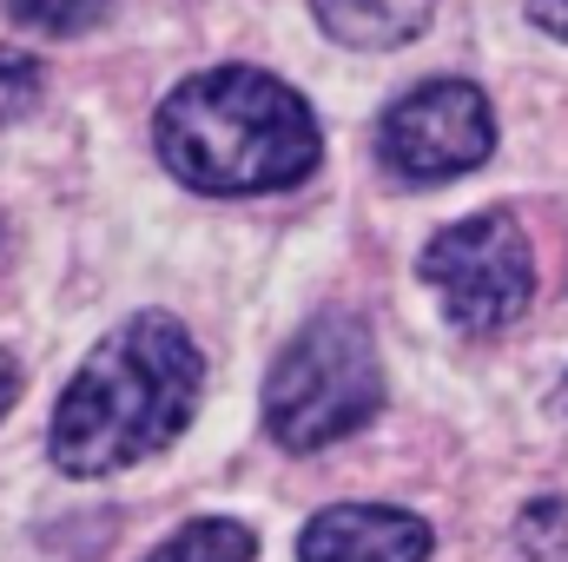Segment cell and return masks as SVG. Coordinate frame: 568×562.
Here are the masks:
<instances>
[{"mask_svg": "<svg viewBox=\"0 0 568 562\" xmlns=\"http://www.w3.org/2000/svg\"><path fill=\"white\" fill-rule=\"evenodd\" d=\"M199 391L205 358L192 331L165 311H140L120 331H106L60 391L47 430L53 463L67 476H113L126 463H145L165 443H179V430L199 411Z\"/></svg>", "mask_w": 568, "mask_h": 562, "instance_id": "1", "label": "cell"}, {"mask_svg": "<svg viewBox=\"0 0 568 562\" xmlns=\"http://www.w3.org/2000/svg\"><path fill=\"white\" fill-rule=\"evenodd\" d=\"M152 140L165 172L205 199L284 192L317 165L311 107L258 67H212L172 87L152 120Z\"/></svg>", "mask_w": 568, "mask_h": 562, "instance_id": "2", "label": "cell"}, {"mask_svg": "<svg viewBox=\"0 0 568 562\" xmlns=\"http://www.w3.org/2000/svg\"><path fill=\"white\" fill-rule=\"evenodd\" d=\"M384 411V364L377 338L351 311L311 318L278 351L265 378V430L284 450H324Z\"/></svg>", "mask_w": 568, "mask_h": 562, "instance_id": "3", "label": "cell"}, {"mask_svg": "<svg viewBox=\"0 0 568 562\" xmlns=\"http://www.w3.org/2000/svg\"><path fill=\"white\" fill-rule=\"evenodd\" d=\"M424 284L443 298V318L469 338H489L503 324L523 318L529 291H536V259L529 239L509 212H476L456 219L449 232H436L417 259Z\"/></svg>", "mask_w": 568, "mask_h": 562, "instance_id": "4", "label": "cell"}, {"mask_svg": "<svg viewBox=\"0 0 568 562\" xmlns=\"http://www.w3.org/2000/svg\"><path fill=\"white\" fill-rule=\"evenodd\" d=\"M377 140H384V165L417 185L463 179L496 152V113L476 80H424L384 113Z\"/></svg>", "mask_w": 568, "mask_h": 562, "instance_id": "5", "label": "cell"}, {"mask_svg": "<svg viewBox=\"0 0 568 562\" xmlns=\"http://www.w3.org/2000/svg\"><path fill=\"white\" fill-rule=\"evenodd\" d=\"M429 523L390 503H331L304 523L297 562H424Z\"/></svg>", "mask_w": 568, "mask_h": 562, "instance_id": "6", "label": "cell"}, {"mask_svg": "<svg viewBox=\"0 0 568 562\" xmlns=\"http://www.w3.org/2000/svg\"><path fill=\"white\" fill-rule=\"evenodd\" d=\"M311 13L331 40L377 53V47H410L429 27L436 0H311Z\"/></svg>", "mask_w": 568, "mask_h": 562, "instance_id": "7", "label": "cell"}, {"mask_svg": "<svg viewBox=\"0 0 568 562\" xmlns=\"http://www.w3.org/2000/svg\"><path fill=\"white\" fill-rule=\"evenodd\" d=\"M252 556H258V536H252L245 523H232V516H199V523H185L179 536H165L145 562H252Z\"/></svg>", "mask_w": 568, "mask_h": 562, "instance_id": "8", "label": "cell"}, {"mask_svg": "<svg viewBox=\"0 0 568 562\" xmlns=\"http://www.w3.org/2000/svg\"><path fill=\"white\" fill-rule=\"evenodd\" d=\"M113 0H7V13L27 27V33H47V40H67V33H87L106 20Z\"/></svg>", "mask_w": 568, "mask_h": 562, "instance_id": "9", "label": "cell"}, {"mask_svg": "<svg viewBox=\"0 0 568 562\" xmlns=\"http://www.w3.org/2000/svg\"><path fill=\"white\" fill-rule=\"evenodd\" d=\"M516 543L529 562H568V496H536L516 523Z\"/></svg>", "mask_w": 568, "mask_h": 562, "instance_id": "10", "label": "cell"}, {"mask_svg": "<svg viewBox=\"0 0 568 562\" xmlns=\"http://www.w3.org/2000/svg\"><path fill=\"white\" fill-rule=\"evenodd\" d=\"M33 107H40V67L27 53H0V127H13Z\"/></svg>", "mask_w": 568, "mask_h": 562, "instance_id": "11", "label": "cell"}, {"mask_svg": "<svg viewBox=\"0 0 568 562\" xmlns=\"http://www.w3.org/2000/svg\"><path fill=\"white\" fill-rule=\"evenodd\" d=\"M529 20H536L549 40H568V0H529Z\"/></svg>", "mask_w": 568, "mask_h": 562, "instance_id": "12", "label": "cell"}, {"mask_svg": "<svg viewBox=\"0 0 568 562\" xmlns=\"http://www.w3.org/2000/svg\"><path fill=\"white\" fill-rule=\"evenodd\" d=\"M13 398H20V364L0 351V418H7V404H13Z\"/></svg>", "mask_w": 568, "mask_h": 562, "instance_id": "13", "label": "cell"}, {"mask_svg": "<svg viewBox=\"0 0 568 562\" xmlns=\"http://www.w3.org/2000/svg\"><path fill=\"white\" fill-rule=\"evenodd\" d=\"M549 411H562V418H568V378L556 384V398H549Z\"/></svg>", "mask_w": 568, "mask_h": 562, "instance_id": "14", "label": "cell"}, {"mask_svg": "<svg viewBox=\"0 0 568 562\" xmlns=\"http://www.w3.org/2000/svg\"><path fill=\"white\" fill-rule=\"evenodd\" d=\"M0 272H7V225H0Z\"/></svg>", "mask_w": 568, "mask_h": 562, "instance_id": "15", "label": "cell"}]
</instances>
